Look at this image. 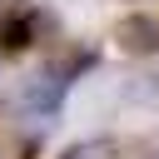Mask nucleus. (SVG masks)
Instances as JSON below:
<instances>
[{
  "label": "nucleus",
  "instance_id": "obj_1",
  "mask_svg": "<svg viewBox=\"0 0 159 159\" xmlns=\"http://www.w3.org/2000/svg\"><path fill=\"white\" fill-rule=\"evenodd\" d=\"M35 30H40V10L30 0H0V50L5 55L30 50Z\"/></svg>",
  "mask_w": 159,
  "mask_h": 159
},
{
  "label": "nucleus",
  "instance_id": "obj_3",
  "mask_svg": "<svg viewBox=\"0 0 159 159\" xmlns=\"http://www.w3.org/2000/svg\"><path fill=\"white\" fill-rule=\"evenodd\" d=\"M114 40H119V50H129V55H149V50H159V20L129 15V20H119Z\"/></svg>",
  "mask_w": 159,
  "mask_h": 159
},
{
  "label": "nucleus",
  "instance_id": "obj_4",
  "mask_svg": "<svg viewBox=\"0 0 159 159\" xmlns=\"http://www.w3.org/2000/svg\"><path fill=\"white\" fill-rule=\"evenodd\" d=\"M65 159H114V144H109V139H84V144H75Z\"/></svg>",
  "mask_w": 159,
  "mask_h": 159
},
{
  "label": "nucleus",
  "instance_id": "obj_2",
  "mask_svg": "<svg viewBox=\"0 0 159 159\" xmlns=\"http://www.w3.org/2000/svg\"><path fill=\"white\" fill-rule=\"evenodd\" d=\"M60 99H65V80H60V70L30 75L25 89H20V109H25V114H40V119H50V114L60 109Z\"/></svg>",
  "mask_w": 159,
  "mask_h": 159
}]
</instances>
